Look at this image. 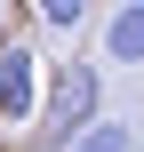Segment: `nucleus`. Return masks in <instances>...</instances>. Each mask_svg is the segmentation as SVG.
<instances>
[{
	"mask_svg": "<svg viewBox=\"0 0 144 152\" xmlns=\"http://www.w3.org/2000/svg\"><path fill=\"white\" fill-rule=\"evenodd\" d=\"M104 120V72L96 64H48V104H40V136L32 144L40 152H72L88 128Z\"/></svg>",
	"mask_w": 144,
	"mask_h": 152,
	"instance_id": "f257e3e1",
	"label": "nucleus"
},
{
	"mask_svg": "<svg viewBox=\"0 0 144 152\" xmlns=\"http://www.w3.org/2000/svg\"><path fill=\"white\" fill-rule=\"evenodd\" d=\"M40 104H48V64H40V48L16 40V32H0V120L24 128V120H40Z\"/></svg>",
	"mask_w": 144,
	"mask_h": 152,
	"instance_id": "f03ea898",
	"label": "nucleus"
},
{
	"mask_svg": "<svg viewBox=\"0 0 144 152\" xmlns=\"http://www.w3.org/2000/svg\"><path fill=\"white\" fill-rule=\"evenodd\" d=\"M104 64H144V0H120L104 16Z\"/></svg>",
	"mask_w": 144,
	"mask_h": 152,
	"instance_id": "7ed1b4c3",
	"label": "nucleus"
},
{
	"mask_svg": "<svg viewBox=\"0 0 144 152\" xmlns=\"http://www.w3.org/2000/svg\"><path fill=\"white\" fill-rule=\"evenodd\" d=\"M72 152H136V128H128V120H96Z\"/></svg>",
	"mask_w": 144,
	"mask_h": 152,
	"instance_id": "20e7f679",
	"label": "nucleus"
},
{
	"mask_svg": "<svg viewBox=\"0 0 144 152\" xmlns=\"http://www.w3.org/2000/svg\"><path fill=\"white\" fill-rule=\"evenodd\" d=\"M40 24H48V32H88V0H48Z\"/></svg>",
	"mask_w": 144,
	"mask_h": 152,
	"instance_id": "39448f33",
	"label": "nucleus"
}]
</instances>
